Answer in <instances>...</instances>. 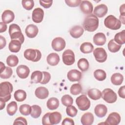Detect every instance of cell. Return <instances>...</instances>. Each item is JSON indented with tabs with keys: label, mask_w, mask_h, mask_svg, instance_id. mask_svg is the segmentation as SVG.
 Segmentation results:
<instances>
[{
	"label": "cell",
	"mask_w": 125,
	"mask_h": 125,
	"mask_svg": "<svg viewBox=\"0 0 125 125\" xmlns=\"http://www.w3.org/2000/svg\"><path fill=\"white\" fill-rule=\"evenodd\" d=\"M0 62V72H2L5 68V67H6V66H5V65H4V63H3V62Z\"/></svg>",
	"instance_id": "obj_57"
},
{
	"label": "cell",
	"mask_w": 125,
	"mask_h": 125,
	"mask_svg": "<svg viewBox=\"0 0 125 125\" xmlns=\"http://www.w3.org/2000/svg\"><path fill=\"white\" fill-rule=\"evenodd\" d=\"M108 8L104 4H100L97 5L94 9V14L97 17L102 18L107 13Z\"/></svg>",
	"instance_id": "obj_13"
},
{
	"label": "cell",
	"mask_w": 125,
	"mask_h": 125,
	"mask_svg": "<svg viewBox=\"0 0 125 125\" xmlns=\"http://www.w3.org/2000/svg\"><path fill=\"white\" fill-rule=\"evenodd\" d=\"M82 91V87L81 85L79 83L73 84L70 88V92L71 94L73 95H77L81 93Z\"/></svg>",
	"instance_id": "obj_40"
},
{
	"label": "cell",
	"mask_w": 125,
	"mask_h": 125,
	"mask_svg": "<svg viewBox=\"0 0 125 125\" xmlns=\"http://www.w3.org/2000/svg\"><path fill=\"white\" fill-rule=\"evenodd\" d=\"M94 76L95 78L99 81H103L106 79V72L102 69H97L94 72Z\"/></svg>",
	"instance_id": "obj_39"
},
{
	"label": "cell",
	"mask_w": 125,
	"mask_h": 125,
	"mask_svg": "<svg viewBox=\"0 0 125 125\" xmlns=\"http://www.w3.org/2000/svg\"><path fill=\"white\" fill-rule=\"evenodd\" d=\"M125 4H122L120 7V16H125Z\"/></svg>",
	"instance_id": "obj_55"
},
{
	"label": "cell",
	"mask_w": 125,
	"mask_h": 125,
	"mask_svg": "<svg viewBox=\"0 0 125 125\" xmlns=\"http://www.w3.org/2000/svg\"><path fill=\"white\" fill-rule=\"evenodd\" d=\"M62 120L61 114L57 111L51 112L49 115V121L50 125H57L59 124Z\"/></svg>",
	"instance_id": "obj_25"
},
{
	"label": "cell",
	"mask_w": 125,
	"mask_h": 125,
	"mask_svg": "<svg viewBox=\"0 0 125 125\" xmlns=\"http://www.w3.org/2000/svg\"><path fill=\"white\" fill-rule=\"evenodd\" d=\"M42 73H43V78L40 83L42 84H45L49 82L51 79V75L49 72H46V71H43Z\"/></svg>",
	"instance_id": "obj_47"
},
{
	"label": "cell",
	"mask_w": 125,
	"mask_h": 125,
	"mask_svg": "<svg viewBox=\"0 0 125 125\" xmlns=\"http://www.w3.org/2000/svg\"><path fill=\"white\" fill-rule=\"evenodd\" d=\"M125 86L124 85L121 86L119 90H118V94L120 97L123 99L125 98Z\"/></svg>",
	"instance_id": "obj_52"
},
{
	"label": "cell",
	"mask_w": 125,
	"mask_h": 125,
	"mask_svg": "<svg viewBox=\"0 0 125 125\" xmlns=\"http://www.w3.org/2000/svg\"><path fill=\"white\" fill-rule=\"evenodd\" d=\"M0 32L2 33L5 32L7 28L6 24L3 23V22H0Z\"/></svg>",
	"instance_id": "obj_54"
},
{
	"label": "cell",
	"mask_w": 125,
	"mask_h": 125,
	"mask_svg": "<svg viewBox=\"0 0 125 125\" xmlns=\"http://www.w3.org/2000/svg\"><path fill=\"white\" fill-rule=\"evenodd\" d=\"M5 102H3V101H0V110H2L5 106Z\"/></svg>",
	"instance_id": "obj_56"
},
{
	"label": "cell",
	"mask_w": 125,
	"mask_h": 125,
	"mask_svg": "<svg viewBox=\"0 0 125 125\" xmlns=\"http://www.w3.org/2000/svg\"><path fill=\"white\" fill-rule=\"evenodd\" d=\"M9 34L12 40H19L21 44L24 41V37L22 34L20 26L16 24L13 23L9 27Z\"/></svg>",
	"instance_id": "obj_3"
},
{
	"label": "cell",
	"mask_w": 125,
	"mask_h": 125,
	"mask_svg": "<svg viewBox=\"0 0 125 125\" xmlns=\"http://www.w3.org/2000/svg\"><path fill=\"white\" fill-rule=\"evenodd\" d=\"M62 59L63 62L66 65H72L75 62V54L70 49L65 50L62 53Z\"/></svg>",
	"instance_id": "obj_8"
},
{
	"label": "cell",
	"mask_w": 125,
	"mask_h": 125,
	"mask_svg": "<svg viewBox=\"0 0 125 125\" xmlns=\"http://www.w3.org/2000/svg\"><path fill=\"white\" fill-rule=\"evenodd\" d=\"M18 109L17 104L15 101H12L8 104L6 107V111L10 116L14 115Z\"/></svg>",
	"instance_id": "obj_34"
},
{
	"label": "cell",
	"mask_w": 125,
	"mask_h": 125,
	"mask_svg": "<svg viewBox=\"0 0 125 125\" xmlns=\"http://www.w3.org/2000/svg\"><path fill=\"white\" fill-rule=\"evenodd\" d=\"M81 0H65V2L66 4L71 7H77L81 3Z\"/></svg>",
	"instance_id": "obj_46"
},
{
	"label": "cell",
	"mask_w": 125,
	"mask_h": 125,
	"mask_svg": "<svg viewBox=\"0 0 125 125\" xmlns=\"http://www.w3.org/2000/svg\"><path fill=\"white\" fill-rule=\"evenodd\" d=\"M17 74L21 79H26L29 76L30 69L28 66L25 65H20L16 69Z\"/></svg>",
	"instance_id": "obj_14"
},
{
	"label": "cell",
	"mask_w": 125,
	"mask_h": 125,
	"mask_svg": "<svg viewBox=\"0 0 125 125\" xmlns=\"http://www.w3.org/2000/svg\"><path fill=\"white\" fill-rule=\"evenodd\" d=\"M14 96L15 99L17 102H21L26 99V93L23 90L18 89L15 92Z\"/></svg>",
	"instance_id": "obj_32"
},
{
	"label": "cell",
	"mask_w": 125,
	"mask_h": 125,
	"mask_svg": "<svg viewBox=\"0 0 125 125\" xmlns=\"http://www.w3.org/2000/svg\"><path fill=\"white\" fill-rule=\"evenodd\" d=\"M107 112V107L103 104H97L94 108V112L96 115L99 118L104 117Z\"/></svg>",
	"instance_id": "obj_20"
},
{
	"label": "cell",
	"mask_w": 125,
	"mask_h": 125,
	"mask_svg": "<svg viewBox=\"0 0 125 125\" xmlns=\"http://www.w3.org/2000/svg\"><path fill=\"white\" fill-rule=\"evenodd\" d=\"M13 74V70L10 67H6L5 68L0 72V77L1 79H7L10 78Z\"/></svg>",
	"instance_id": "obj_42"
},
{
	"label": "cell",
	"mask_w": 125,
	"mask_h": 125,
	"mask_svg": "<svg viewBox=\"0 0 125 125\" xmlns=\"http://www.w3.org/2000/svg\"><path fill=\"white\" fill-rule=\"evenodd\" d=\"M6 63L9 66H16L19 63V59L18 57L14 55H11L8 56L6 59Z\"/></svg>",
	"instance_id": "obj_38"
},
{
	"label": "cell",
	"mask_w": 125,
	"mask_h": 125,
	"mask_svg": "<svg viewBox=\"0 0 125 125\" xmlns=\"http://www.w3.org/2000/svg\"><path fill=\"white\" fill-rule=\"evenodd\" d=\"M43 10L42 8L38 7L35 8L33 11L32 14V19L33 21L35 23H40L43 20Z\"/></svg>",
	"instance_id": "obj_12"
},
{
	"label": "cell",
	"mask_w": 125,
	"mask_h": 125,
	"mask_svg": "<svg viewBox=\"0 0 125 125\" xmlns=\"http://www.w3.org/2000/svg\"><path fill=\"white\" fill-rule=\"evenodd\" d=\"M50 112L46 113L43 115L42 118V125H50V123L49 121V115Z\"/></svg>",
	"instance_id": "obj_50"
},
{
	"label": "cell",
	"mask_w": 125,
	"mask_h": 125,
	"mask_svg": "<svg viewBox=\"0 0 125 125\" xmlns=\"http://www.w3.org/2000/svg\"><path fill=\"white\" fill-rule=\"evenodd\" d=\"M65 40L62 37H56L52 41L51 46L53 50L56 51H61L65 47Z\"/></svg>",
	"instance_id": "obj_10"
},
{
	"label": "cell",
	"mask_w": 125,
	"mask_h": 125,
	"mask_svg": "<svg viewBox=\"0 0 125 125\" xmlns=\"http://www.w3.org/2000/svg\"><path fill=\"white\" fill-rule=\"evenodd\" d=\"M13 89V85L10 82L1 83L0 84V101L5 102L8 101L11 99V93Z\"/></svg>",
	"instance_id": "obj_2"
},
{
	"label": "cell",
	"mask_w": 125,
	"mask_h": 125,
	"mask_svg": "<svg viewBox=\"0 0 125 125\" xmlns=\"http://www.w3.org/2000/svg\"><path fill=\"white\" fill-rule=\"evenodd\" d=\"M81 51L84 54L91 53L94 49V46L92 44L89 42H84L83 43L80 47Z\"/></svg>",
	"instance_id": "obj_31"
},
{
	"label": "cell",
	"mask_w": 125,
	"mask_h": 125,
	"mask_svg": "<svg viewBox=\"0 0 125 125\" xmlns=\"http://www.w3.org/2000/svg\"><path fill=\"white\" fill-rule=\"evenodd\" d=\"M94 43L99 46L104 45L106 42V37L104 33L99 32L95 34L93 37Z\"/></svg>",
	"instance_id": "obj_21"
},
{
	"label": "cell",
	"mask_w": 125,
	"mask_h": 125,
	"mask_svg": "<svg viewBox=\"0 0 125 125\" xmlns=\"http://www.w3.org/2000/svg\"><path fill=\"white\" fill-rule=\"evenodd\" d=\"M83 28L88 32L95 31L99 26V19L94 14L87 15L83 23Z\"/></svg>",
	"instance_id": "obj_1"
},
{
	"label": "cell",
	"mask_w": 125,
	"mask_h": 125,
	"mask_svg": "<svg viewBox=\"0 0 125 125\" xmlns=\"http://www.w3.org/2000/svg\"><path fill=\"white\" fill-rule=\"evenodd\" d=\"M76 103L79 109L85 111L89 109L90 106V101L85 95H81L76 99Z\"/></svg>",
	"instance_id": "obj_7"
},
{
	"label": "cell",
	"mask_w": 125,
	"mask_h": 125,
	"mask_svg": "<svg viewBox=\"0 0 125 125\" xmlns=\"http://www.w3.org/2000/svg\"><path fill=\"white\" fill-rule=\"evenodd\" d=\"M27 125V122L24 118L22 117H19L17 118H16L13 123V125Z\"/></svg>",
	"instance_id": "obj_48"
},
{
	"label": "cell",
	"mask_w": 125,
	"mask_h": 125,
	"mask_svg": "<svg viewBox=\"0 0 125 125\" xmlns=\"http://www.w3.org/2000/svg\"><path fill=\"white\" fill-rule=\"evenodd\" d=\"M77 65L78 68L82 71L84 72L88 69L89 64L87 59L85 58H82L78 61L77 62Z\"/></svg>",
	"instance_id": "obj_33"
},
{
	"label": "cell",
	"mask_w": 125,
	"mask_h": 125,
	"mask_svg": "<svg viewBox=\"0 0 125 125\" xmlns=\"http://www.w3.org/2000/svg\"><path fill=\"white\" fill-rule=\"evenodd\" d=\"M35 94L38 98L40 99H45L48 96L49 91L46 87L40 86L36 89Z\"/></svg>",
	"instance_id": "obj_22"
},
{
	"label": "cell",
	"mask_w": 125,
	"mask_h": 125,
	"mask_svg": "<svg viewBox=\"0 0 125 125\" xmlns=\"http://www.w3.org/2000/svg\"><path fill=\"white\" fill-rule=\"evenodd\" d=\"M21 43L17 40H12L9 43L8 48L9 50L14 53L18 52L21 48Z\"/></svg>",
	"instance_id": "obj_26"
},
{
	"label": "cell",
	"mask_w": 125,
	"mask_h": 125,
	"mask_svg": "<svg viewBox=\"0 0 125 125\" xmlns=\"http://www.w3.org/2000/svg\"><path fill=\"white\" fill-rule=\"evenodd\" d=\"M25 32L28 38H34L37 35L39 32V29L36 25L31 24L26 26Z\"/></svg>",
	"instance_id": "obj_17"
},
{
	"label": "cell",
	"mask_w": 125,
	"mask_h": 125,
	"mask_svg": "<svg viewBox=\"0 0 125 125\" xmlns=\"http://www.w3.org/2000/svg\"><path fill=\"white\" fill-rule=\"evenodd\" d=\"M121 121V116L117 112H112L108 116L105 121V124L107 125H117Z\"/></svg>",
	"instance_id": "obj_11"
},
{
	"label": "cell",
	"mask_w": 125,
	"mask_h": 125,
	"mask_svg": "<svg viewBox=\"0 0 125 125\" xmlns=\"http://www.w3.org/2000/svg\"><path fill=\"white\" fill-rule=\"evenodd\" d=\"M47 108L51 110L56 109L59 106V100L55 97H52L49 98L46 103Z\"/></svg>",
	"instance_id": "obj_29"
},
{
	"label": "cell",
	"mask_w": 125,
	"mask_h": 125,
	"mask_svg": "<svg viewBox=\"0 0 125 125\" xmlns=\"http://www.w3.org/2000/svg\"><path fill=\"white\" fill-rule=\"evenodd\" d=\"M80 9L85 14H90L93 12V6L91 2L88 0H83L80 3Z\"/></svg>",
	"instance_id": "obj_16"
},
{
	"label": "cell",
	"mask_w": 125,
	"mask_h": 125,
	"mask_svg": "<svg viewBox=\"0 0 125 125\" xmlns=\"http://www.w3.org/2000/svg\"><path fill=\"white\" fill-rule=\"evenodd\" d=\"M43 78V73L39 70L35 71L32 72L31 76V81L32 83H40Z\"/></svg>",
	"instance_id": "obj_30"
},
{
	"label": "cell",
	"mask_w": 125,
	"mask_h": 125,
	"mask_svg": "<svg viewBox=\"0 0 125 125\" xmlns=\"http://www.w3.org/2000/svg\"><path fill=\"white\" fill-rule=\"evenodd\" d=\"M94 116L91 112L83 114L81 119V122L83 125H91L94 122Z\"/></svg>",
	"instance_id": "obj_23"
},
{
	"label": "cell",
	"mask_w": 125,
	"mask_h": 125,
	"mask_svg": "<svg viewBox=\"0 0 125 125\" xmlns=\"http://www.w3.org/2000/svg\"><path fill=\"white\" fill-rule=\"evenodd\" d=\"M60 57L57 53H51L49 54L46 58V61L48 64L51 66L57 65L60 62Z\"/></svg>",
	"instance_id": "obj_24"
},
{
	"label": "cell",
	"mask_w": 125,
	"mask_h": 125,
	"mask_svg": "<svg viewBox=\"0 0 125 125\" xmlns=\"http://www.w3.org/2000/svg\"><path fill=\"white\" fill-rule=\"evenodd\" d=\"M102 97L104 101L109 104L115 103L117 99L116 93L112 89L109 88H105L102 91Z\"/></svg>",
	"instance_id": "obj_6"
},
{
	"label": "cell",
	"mask_w": 125,
	"mask_h": 125,
	"mask_svg": "<svg viewBox=\"0 0 125 125\" xmlns=\"http://www.w3.org/2000/svg\"><path fill=\"white\" fill-rule=\"evenodd\" d=\"M108 49L112 53H115L119 51L121 47V45L118 44L114 41V39L111 40L107 44Z\"/></svg>",
	"instance_id": "obj_36"
},
{
	"label": "cell",
	"mask_w": 125,
	"mask_h": 125,
	"mask_svg": "<svg viewBox=\"0 0 125 125\" xmlns=\"http://www.w3.org/2000/svg\"><path fill=\"white\" fill-rule=\"evenodd\" d=\"M66 112L67 115L69 116L74 117L76 116L78 112V110L74 106L71 105L67 107L66 109Z\"/></svg>",
	"instance_id": "obj_45"
},
{
	"label": "cell",
	"mask_w": 125,
	"mask_h": 125,
	"mask_svg": "<svg viewBox=\"0 0 125 125\" xmlns=\"http://www.w3.org/2000/svg\"><path fill=\"white\" fill-rule=\"evenodd\" d=\"M67 77L70 82H78L81 80L82 74L77 69H72L68 72Z\"/></svg>",
	"instance_id": "obj_15"
},
{
	"label": "cell",
	"mask_w": 125,
	"mask_h": 125,
	"mask_svg": "<svg viewBox=\"0 0 125 125\" xmlns=\"http://www.w3.org/2000/svg\"><path fill=\"white\" fill-rule=\"evenodd\" d=\"M20 112L23 115L27 116L30 114L31 111V106L27 104H21L19 107Z\"/></svg>",
	"instance_id": "obj_41"
},
{
	"label": "cell",
	"mask_w": 125,
	"mask_h": 125,
	"mask_svg": "<svg viewBox=\"0 0 125 125\" xmlns=\"http://www.w3.org/2000/svg\"><path fill=\"white\" fill-rule=\"evenodd\" d=\"M24 58L33 62H37L40 60L42 58V53L41 51L38 49H27L24 52Z\"/></svg>",
	"instance_id": "obj_5"
},
{
	"label": "cell",
	"mask_w": 125,
	"mask_h": 125,
	"mask_svg": "<svg viewBox=\"0 0 125 125\" xmlns=\"http://www.w3.org/2000/svg\"><path fill=\"white\" fill-rule=\"evenodd\" d=\"M83 28L80 25L74 26L69 30L70 35L75 39L80 38L83 34Z\"/></svg>",
	"instance_id": "obj_19"
},
{
	"label": "cell",
	"mask_w": 125,
	"mask_h": 125,
	"mask_svg": "<svg viewBox=\"0 0 125 125\" xmlns=\"http://www.w3.org/2000/svg\"><path fill=\"white\" fill-rule=\"evenodd\" d=\"M62 124L63 125H74V122L72 119L66 118L63 119Z\"/></svg>",
	"instance_id": "obj_51"
},
{
	"label": "cell",
	"mask_w": 125,
	"mask_h": 125,
	"mask_svg": "<svg viewBox=\"0 0 125 125\" xmlns=\"http://www.w3.org/2000/svg\"><path fill=\"white\" fill-rule=\"evenodd\" d=\"M124 80V77L120 73H115L112 74L111 77V82L115 85H121Z\"/></svg>",
	"instance_id": "obj_28"
},
{
	"label": "cell",
	"mask_w": 125,
	"mask_h": 125,
	"mask_svg": "<svg viewBox=\"0 0 125 125\" xmlns=\"http://www.w3.org/2000/svg\"><path fill=\"white\" fill-rule=\"evenodd\" d=\"M114 40L118 44H124L125 43V30H123L122 31L116 34Z\"/></svg>",
	"instance_id": "obj_35"
},
{
	"label": "cell",
	"mask_w": 125,
	"mask_h": 125,
	"mask_svg": "<svg viewBox=\"0 0 125 125\" xmlns=\"http://www.w3.org/2000/svg\"><path fill=\"white\" fill-rule=\"evenodd\" d=\"M6 44V42L5 38L2 37L1 35L0 36V49H2L3 48Z\"/></svg>",
	"instance_id": "obj_53"
},
{
	"label": "cell",
	"mask_w": 125,
	"mask_h": 125,
	"mask_svg": "<svg viewBox=\"0 0 125 125\" xmlns=\"http://www.w3.org/2000/svg\"><path fill=\"white\" fill-rule=\"evenodd\" d=\"M93 55L95 60L99 62H104L107 59V55L105 49L102 47H98L93 51Z\"/></svg>",
	"instance_id": "obj_9"
},
{
	"label": "cell",
	"mask_w": 125,
	"mask_h": 125,
	"mask_svg": "<svg viewBox=\"0 0 125 125\" xmlns=\"http://www.w3.org/2000/svg\"><path fill=\"white\" fill-rule=\"evenodd\" d=\"M1 19L3 23L5 24L9 23L14 21L15 14L11 10H6L4 11L2 14Z\"/></svg>",
	"instance_id": "obj_18"
},
{
	"label": "cell",
	"mask_w": 125,
	"mask_h": 125,
	"mask_svg": "<svg viewBox=\"0 0 125 125\" xmlns=\"http://www.w3.org/2000/svg\"><path fill=\"white\" fill-rule=\"evenodd\" d=\"M61 102L62 104L65 106L71 105L73 104V99L69 95L66 94L63 95L61 99Z\"/></svg>",
	"instance_id": "obj_43"
},
{
	"label": "cell",
	"mask_w": 125,
	"mask_h": 125,
	"mask_svg": "<svg viewBox=\"0 0 125 125\" xmlns=\"http://www.w3.org/2000/svg\"><path fill=\"white\" fill-rule=\"evenodd\" d=\"M41 5L45 8H49L52 4L53 0H40Z\"/></svg>",
	"instance_id": "obj_49"
},
{
	"label": "cell",
	"mask_w": 125,
	"mask_h": 125,
	"mask_svg": "<svg viewBox=\"0 0 125 125\" xmlns=\"http://www.w3.org/2000/svg\"><path fill=\"white\" fill-rule=\"evenodd\" d=\"M88 96L93 100H97L100 99L102 97L101 91L97 88H91L87 91Z\"/></svg>",
	"instance_id": "obj_27"
},
{
	"label": "cell",
	"mask_w": 125,
	"mask_h": 125,
	"mask_svg": "<svg viewBox=\"0 0 125 125\" xmlns=\"http://www.w3.org/2000/svg\"><path fill=\"white\" fill-rule=\"evenodd\" d=\"M21 3L23 7L27 10H31L34 6V1L33 0H22Z\"/></svg>",
	"instance_id": "obj_44"
},
{
	"label": "cell",
	"mask_w": 125,
	"mask_h": 125,
	"mask_svg": "<svg viewBox=\"0 0 125 125\" xmlns=\"http://www.w3.org/2000/svg\"><path fill=\"white\" fill-rule=\"evenodd\" d=\"M104 24L106 27L111 30H118L121 27L120 21L112 15L108 16L104 19Z\"/></svg>",
	"instance_id": "obj_4"
},
{
	"label": "cell",
	"mask_w": 125,
	"mask_h": 125,
	"mask_svg": "<svg viewBox=\"0 0 125 125\" xmlns=\"http://www.w3.org/2000/svg\"><path fill=\"white\" fill-rule=\"evenodd\" d=\"M42 114V108L38 105H33L31 106V111L30 113L31 116L33 118H39Z\"/></svg>",
	"instance_id": "obj_37"
}]
</instances>
